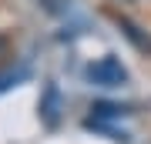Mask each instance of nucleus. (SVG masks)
Segmentation results:
<instances>
[{
  "label": "nucleus",
  "mask_w": 151,
  "mask_h": 144,
  "mask_svg": "<svg viewBox=\"0 0 151 144\" xmlns=\"http://www.w3.org/2000/svg\"><path fill=\"white\" fill-rule=\"evenodd\" d=\"M87 80L91 84H97V87H121L124 80H128V70H124V64L118 57H101L97 64H91L87 67Z\"/></svg>",
  "instance_id": "nucleus-1"
},
{
  "label": "nucleus",
  "mask_w": 151,
  "mask_h": 144,
  "mask_svg": "<svg viewBox=\"0 0 151 144\" xmlns=\"http://www.w3.org/2000/svg\"><path fill=\"white\" fill-rule=\"evenodd\" d=\"M40 121L47 124V128H57V121H60V91H57V84H47V87H44Z\"/></svg>",
  "instance_id": "nucleus-2"
},
{
  "label": "nucleus",
  "mask_w": 151,
  "mask_h": 144,
  "mask_svg": "<svg viewBox=\"0 0 151 144\" xmlns=\"http://www.w3.org/2000/svg\"><path fill=\"white\" fill-rule=\"evenodd\" d=\"M114 24L121 27V34H124V37H128L131 44H134L141 54H151V37H148V30H141V27L131 20V17H121V14L114 17Z\"/></svg>",
  "instance_id": "nucleus-3"
},
{
  "label": "nucleus",
  "mask_w": 151,
  "mask_h": 144,
  "mask_svg": "<svg viewBox=\"0 0 151 144\" xmlns=\"http://www.w3.org/2000/svg\"><path fill=\"white\" fill-rule=\"evenodd\" d=\"M114 4H131V0H114Z\"/></svg>",
  "instance_id": "nucleus-4"
}]
</instances>
